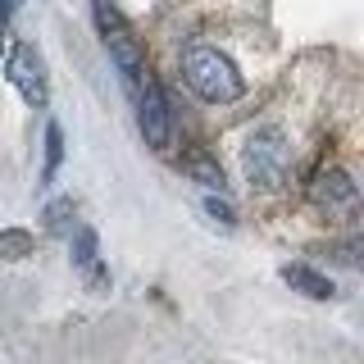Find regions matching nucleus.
Masks as SVG:
<instances>
[{"mask_svg": "<svg viewBox=\"0 0 364 364\" xmlns=\"http://www.w3.org/2000/svg\"><path fill=\"white\" fill-rule=\"evenodd\" d=\"M182 168H187V173L196 178L205 191H223V168L214 164L210 155H187V164H182Z\"/></svg>", "mask_w": 364, "mask_h": 364, "instance_id": "1a4fd4ad", "label": "nucleus"}, {"mask_svg": "<svg viewBox=\"0 0 364 364\" xmlns=\"http://www.w3.org/2000/svg\"><path fill=\"white\" fill-rule=\"evenodd\" d=\"M182 77H187V87L196 91L200 100H210V105H232L246 87L242 73H237V64L228 60L223 50H214V46H191V50L182 55Z\"/></svg>", "mask_w": 364, "mask_h": 364, "instance_id": "f257e3e1", "label": "nucleus"}, {"mask_svg": "<svg viewBox=\"0 0 364 364\" xmlns=\"http://www.w3.org/2000/svg\"><path fill=\"white\" fill-rule=\"evenodd\" d=\"M32 250L28 232H0V259H23Z\"/></svg>", "mask_w": 364, "mask_h": 364, "instance_id": "9b49d317", "label": "nucleus"}, {"mask_svg": "<svg viewBox=\"0 0 364 364\" xmlns=\"http://www.w3.org/2000/svg\"><path fill=\"white\" fill-rule=\"evenodd\" d=\"M132 96H136V123H141V136H146V146L164 151V146H168V136H173V119H168L164 87H159L151 73H141V82L132 87Z\"/></svg>", "mask_w": 364, "mask_h": 364, "instance_id": "39448f33", "label": "nucleus"}, {"mask_svg": "<svg viewBox=\"0 0 364 364\" xmlns=\"http://www.w3.org/2000/svg\"><path fill=\"white\" fill-rule=\"evenodd\" d=\"M73 259L77 269H87V278L96 282V287H105V269H100V250H96V232L91 228H73Z\"/></svg>", "mask_w": 364, "mask_h": 364, "instance_id": "0eeeda50", "label": "nucleus"}, {"mask_svg": "<svg viewBox=\"0 0 364 364\" xmlns=\"http://www.w3.org/2000/svg\"><path fill=\"white\" fill-rule=\"evenodd\" d=\"M9 14H14V0H0V37H5V28H9Z\"/></svg>", "mask_w": 364, "mask_h": 364, "instance_id": "4468645a", "label": "nucleus"}, {"mask_svg": "<svg viewBox=\"0 0 364 364\" xmlns=\"http://www.w3.org/2000/svg\"><path fill=\"white\" fill-rule=\"evenodd\" d=\"M96 28H100V37H105L109 60L119 64L123 82H128V91H132L136 82H141V73H146V60H141V46H136L132 28L123 23V14L109 5V0H96Z\"/></svg>", "mask_w": 364, "mask_h": 364, "instance_id": "7ed1b4c3", "label": "nucleus"}, {"mask_svg": "<svg viewBox=\"0 0 364 364\" xmlns=\"http://www.w3.org/2000/svg\"><path fill=\"white\" fill-rule=\"evenodd\" d=\"M282 282L296 287V291H305V296H314V301H328V296H333V282H328L323 273H314L310 264H287L282 269Z\"/></svg>", "mask_w": 364, "mask_h": 364, "instance_id": "6e6552de", "label": "nucleus"}, {"mask_svg": "<svg viewBox=\"0 0 364 364\" xmlns=\"http://www.w3.org/2000/svg\"><path fill=\"white\" fill-rule=\"evenodd\" d=\"M205 210H210L223 228H232V223H237V214H232V205H228V200H214V196H210V200H205Z\"/></svg>", "mask_w": 364, "mask_h": 364, "instance_id": "ddd939ff", "label": "nucleus"}, {"mask_svg": "<svg viewBox=\"0 0 364 364\" xmlns=\"http://www.w3.org/2000/svg\"><path fill=\"white\" fill-rule=\"evenodd\" d=\"M5 77H9V87H14L32 109H46V105H50V82H46V64H41L37 46H28V41H14V46H9Z\"/></svg>", "mask_w": 364, "mask_h": 364, "instance_id": "20e7f679", "label": "nucleus"}, {"mask_svg": "<svg viewBox=\"0 0 364 364\" xmlns=\"http://www.w3.org/2000/svg\"><path fill=\"white\" fill-rule=\"evenodd\" d=\"M73 214V200H55L50 210H46V219H50V232H73L77 219H68Z\"/></svg>", "mask_w": 364, "mask_h": 364, "instance_id": "f8f14e48", "label": "nucleus"}, {"mask_svg": "<svg viewBox=\"0 0 364 364\" xmlns=\"http://www.w3.org/2000/svg\"><path fill=\"white\" fill-rule=\"evenodd\" d=\"M310 200L328 214V219H333V214L350 219L355 205H360V191H355V182H350L346 168H323V173L310 182Z\"/></svg>", "mask_w": 364, "mask_h": 364, "instance_id": "423d86ee", "label": "nucleus"}, {"mask_svg": "<svg viewBox=\"0 0 364 364\" xmlns=\"http://www.w3.org/2000/svg\"><path fill=\"white\" fill-rule=\"evenodd\" d=\"M242 168H246V178L255 182V187H282L291 173V141L282 136V128H255L246 136V146H242Z\"/></svg>", "mask_w": 364, "mask_h": 364, "instance_id": "f03ea898", "label": "nucleus"}, {"mask_svg": "<svg viewBox=\"0 0 364 364\" xmlns=\"http://www.w3.org/2000/svg\"><path fill=\"white\" fill-rule=\"evenodd\" d=\"M60 159H64V132H60V123H50L46 128V178H55Z\"/></svg>", "mask_w": 364, "mask_h": 364, "instance_id": "9d476101", "label": "nucleus"}]
</instances>
